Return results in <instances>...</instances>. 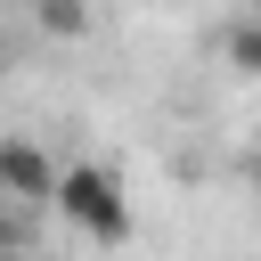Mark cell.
I'll return each instance as SVG.
<instances>
[{
    "mask_svg": "<svg viewBox=\"0 0 261 261\" xmlns=\"http://www.w3.org/2000/svg\"><path fill=\"white\" fill-rule=\"evenodd\" d=\"M49 204H57L90 245H122V237H130V196H122V179H114L106 163H65Z\"/></svg>",
    "mask_w": 261,
    "mask_h": 261,
    "instance_id": "6da1fadb",
    "label": "cell"
},
{
    "mask_svg": "<svg viewBox=\"0 0 261 261\" xmlns=\"http://www.w3.org/2000/svg\"><path fill=\"white\" fill-rule=\"evenodd\" d=\"M0 196H16V204H49V196H57V163H49L33 139H0Z\"/></svg>",
    "mask_w": 261,
    "mask_h": 261,
    "instance_id": "7a4b0ae2",
    "label": "cell"
},
{
    "mask_svg": "<svg viewBox=\"0 0 261 261\" xmlns=\"http://www.w3.org/2000/svg\"><path fill=\"white\" fill-rule=\"evenodd\" d=\"M220 49H228V65H237V73H261V16L228 24V33H220Z\"/></svg>",
    "mask_w": 261,
    "mask_h": 261,
    "instance_id": "3957f363",
    "label": "cell"
},
{
    "mask_svg": "<svg viewBox=\"0 0 261 261\" xmlns=\"http://www.w3.org/2000/svg\"><path fill=\"white\" fill-rule=\"evenodd\" d=\"M82 24H90V8H82V0H41V33H65V41H73Z\"/></svg>",
    "mask_w": 261,
    "mask_h": 261,
    "instance_id": "277c9868",
    "label": "cell"
},
{
    "mask_svg": "<svg viewBox=\"0 0 261 261\" xmlns=\"http://www.w3.org/2000/svg\"><path fill=\"white\" fill-rule=\"evenodd\" d=\"M0 261H8V228H0Z\"/></svg>",
    "mask_w": 261,
    "mask_h": 261,
    "instance_id": "5b68a950",
    "label": "cell"
},
{
    "mask_svg": "<svg viewBox=\"0 0 261 261\" xmlns=\"http://www.w3.org/2000/svg\"><path fill=\"white\" fill-rule=\"evenodd\" d=\"M253 16H261V0H253Z\"/></svg>",
    "mask_w": 261,
    "mask_h": 261,
    "instance_id": "8992f818",
    "label": "cell"
},
{
    "mask_svg": "<svg viewBox=\"0 0 261 261\" xmlns=\"http://www.w3.org/2000/svg\"><path fill=\"white\" fill-rule=\"evenodd\" d=\"M253 188H261V171H253Z\"/></svg>",
    "mask_w": 261,
    "mask_h": 261,
    "instance_id": "52a82bcc",
    "label": "cell"
}]
</instances>
